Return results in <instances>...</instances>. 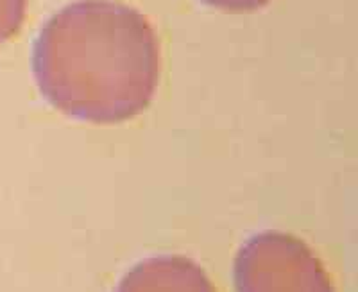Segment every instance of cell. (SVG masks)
I'll return each instance as SVG.
<instances>
[{"label":"cell","mask_w":358,"mask_h":292,"mask_svg":"<svg viewBox=\"0 0 358 292\" xmlns=\"http://www.w3.org/2000/svg\"><path fill=\"white\" fill-rule=\"evenodd\" d=\"M33 74L69 117L118 124L151 104L159 83V41L143 13L117 0H79L41 27Z\"/></svg>","instance_id":"6da1fadb"},{"label":"cell","mask_w":358,"mask_h":292,"mask_svg":"<svg viewBox=\"0 0 358 292\" xmlns=\"http://www.w3.org/2000/svg\"><path fill=\"white\" fill-rule=\"evenodd\" d=\"M236 292H335L321 260L289 233H257L235 258Z\"/></svg>","instance_id":"7a4b0ae2"},{"label":"cell","mask_w":358,"mask_h":292,"mask_svg":"<svg viewBox=\"0 0 358 292\" xmlns=\"http://www.w3.org/2000/svg\"><path fill=\"white\" fill-rule=\"evenodd\" d=\"M115 292H217L194 260L179 255L145 258L134 265Z\"/></svg>","instance_id":"3957f363"},{"label":"cell","mask_w":358,"mask_h":292,"mask_svg":"<svg viewBox=\"0 0 358 292\" xmlns=\"http://www.w3.org/2000/svg\"><path fill=\"white\" fill-rule=\"evenodd\" d=\"M29 0H0V43L20 31L25 20Z\"/></svg>","instance_id":"277c9868"},{"label":"cell","mask_w":358,"mask_h":292,"mask_svg":"<svg viewBox=\"0 0 358 292\" xmlns=\"http://www.w3.org/2000/svg\"><path fill=\"white\" fill-rule=\"evenodd\" d=\"M201 2L212 6V8L222 9V11L245 13V11H257V9L267 6L271 0H201Z\"/></svg>","instance_id":"5b68a950"}]
</instances>
